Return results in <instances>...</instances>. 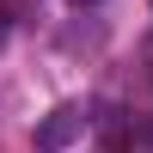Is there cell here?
<instances>
[{
  "label": "cell",
  "instance_id": "obj_2",
  "mask_svg": "<svg viewBox=\"0 0 153 153\" xmlns=\"http://www.w3.org/2000/svg\"><path fill=\"white\" fill-rule=\"evenodd\" d=\"M141 147H153V123H141Z\"/></svg>",
  "mask_w": 153,
  "mask_h": 153
},
{
  "label": "cell",
  "instance_id": "obj_3",
  "mask_svg": "<svg viewBox=\"0 0 153 153\" xmlns=\"http://www.w3.org/2000/svg\"><path fill=\"white\" fill-rule=\"evenodd\" d=\"M74 6H92V0H74Z\"/></svg>",
  "mask_w": 153,
  "mask_h": 153
},
{
  "label": "cell",
  "instance_id": "obj_1",
  "mask_svg": "<svg viewBox=\"0 0 153 153\" xmlns=\"http://www.w3.org/2000/svg\"><path fill=\"white\" fill-rule=\"evenodd\" d=\"M86 135V110H74V104H61V110H49L43 123H37V153H61V147H74Z\"/></svg>",
  "mask_w": 153,
  "mask_h": 153
}]
</instances>
